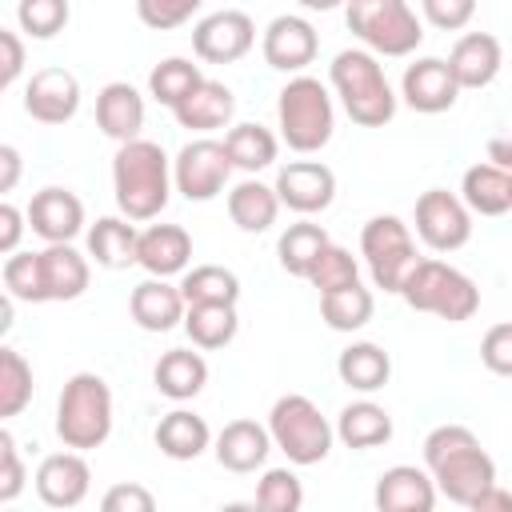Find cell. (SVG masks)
I'll list each match as a JSON object with an SVG mask.
<instances>
[{"label": "cell", "instance_id": "e0dca14e", "mask_svg": "<svg viewBox=\"0 0 512 512\" xmlns=\"http://www.w3.org/2000/svg\"><path fill=\"white\" fill-rule=\"evenodd\" d=\"M24 112L36 124H68L80 112V80L68 68H40L24 88Z\"/></svg>", "mask_w": 512, "mask_h": 512}, {"label": "cell", "instance_id": "11a10c76", "mask_svg": "<svg viewBox=\"0 0 512 512\" xmlns=\"http://www.w3.org/2000/svg\"><path fill=\"white\" fill-rule=\"evenodd\" d=\"M488 160H492L496 168L512 172V132H504V136H492V140H488Z\"/></svg>", "mask_w": 512, "mask_h": 512}, {"label": "cell", "instance_id": "603a6c76", "mask_svg": "<svg viewBox=\"0 0 512 512\" xmlns=\"http://www.w3.org/2000/svg\"><path fill=\"white\" fill-rule=\"evenodd\" d=\"M500 64H504V48L492 32H464L448 52V68H452L460 92L488 88L500 76Z\"/></svg>", "mask_w": 512, "mask_h": 512}, {"label": "cell", "instance_id": "ab89813d", "mask_svg": "<svg viewBox=\"0 0 512 512\" xmlns=\"http://www.w3.org/2000/svg\"><path fill=\"white\" fill-rule=\"evenodd\" d=\"M32 364L20 348H0V416L12 420L32 404Z\"/></svg>", "mask_w": 512, "mask_h": 512}, {"label": "cell", "instance_id": "ac0fdd59", "mask_svg": "<svg viewBox=\"0 0 512 512\" xmlns=\"http://www.w3.org/2000/svg\"><path fill=\"white\" fill-rule=\"evenodd\" d=\"M28 228L44 240V244H72L80 232H84V204L76 192L68 188H40L32 200H28Z\"/></svg>", "mask_w": 512, "mask_h": 512}, {"label": "cell", "instance_id": "f35d334b", "mask_svg": "<svg viewBox=\"0 0 512 512\" xmlns=\"http://www.w3.org/2000/svg\"><path fill=\"white\" fill-rule=\"evenodd\" d=\"M200 80H204L200 64H192L188 56H168V60H160V64L148 72V96H152L156 104H164V108H176Z\"/></svg>", "mask_w": 512, "mask_h": 512}, {"label": "cell", "instance_id": "6da1fadb", "mask_svg": "<svg viewBox=\"0 0 512 512\" xmlns=\"http://www.w3.org/2000/svg\"><path fill=\"white\" fill-rule=\"evenodd\" d=\"M424 468L432 472L436 492L460 508H472V500L496 484V460L464 424H440L424 436Z\"/></svg>", "mask_w": 512, "mask_h": 512}, {"label": "cell", "instance_id": "f1b7e54d", "mask_svg": "<svg viewBox=\"0 0 512 512\" xmlns=\"http://www.w3.org/2000/svg\"><path fill=\"white\" fill-rule=\"evenodd\" d=\"M336 436L352 448V452H368V448H380L392 440V416L384 404L376 400H352L340 408L336 416Z\"/></svg>", "mask_w": 512, "mask_h": 512}, {"label": "cell", "instance_id": "5b68a950", "mask_svg": "<svg viewBox=\"0 0 512 512\" xmlns=\"http://www.w3.org/2000/svg\"><path fill=\"white\" fill-rule=\"evenodd\" d=\"M276 128L292 152H300V156L320 152L336 132V104H332L328 84H320L316 76H304V72L292 76L276 92Z\"/></svg>", "mask_w": 512, "mask_h": 512}, {"label": "cell", "instance_id": "7dc6e473", "mask_svg": "<svg viewBox=\"0 0 512 512\" xmlns=\"http://www.w3.org/2000/svg\"><path fill=\"white\" fill-rule=\"evenodd\" d=\"M420 8H424V20L440 32H460L476 16V0H420Z\"/></svg>", "mask_w": 512, "mask_h": 512}, {"label": "cell", "instance_id": "bcb514c9", "mask_svg": "<svg viewBox=\"0 0 512 512\" xmlns=\"http://www.w3.org/2000/svg\"><path fill=\"white\" fill-rule=\"evenodd\" d=\"M24 460H20V448H16V436L4 428L0 432V504H12L20 492H24Z\"/></svg>", "mask_w": 512, "mask_h": 512}, {"label": "cell", "instance_id": "d6986e66", "mask_svg": "<svg viewBox=\"0 0 512 512\" xmlns=\"http://www.w3.org/2000/svg\"><path fill=\"white\" fill-rule=\"evenodd\" d=\"M436 480L428 468L416 464H392L380 472L372 500L380 512H432L436 508Z\"/></svg>", "mask_w": 512, "mask_h": 512}, {"label": "cell", "instance_id": "9a60e30c", "mask_svg": "<svg viewBox=\"0 0 512 512\" xmlns=\"http://www.w3.org/2000/svg\"><path fill=\"white\" fill-rule=\"evenodd\" d=\"M456 96H460V84H456L448 60H440V56H420L400 76V100L420 116L448 112L456 104Z\"/></svg>", "mask_w": 512, "mask_h": 512}, {"label": "cell", "instance_id": "74e56055", "mask_svg": "<svg viewBox=\"0 0 512 512\" xmlns=\"http://www.w3.org/2000/svg\"><path fill=\"white\" fill-rule=\"evenodd\" d=\"M180 292L188 304H236L240 300V276L224 264H196L180 276Z\"/></svg>", "mask_w": 512, "mask_h": 512}, {"label": "cell", "instance_id": "ee69618b", "mask_svg": "<svg viewBox=\"0 0 512 512\" xmlns=\"http://www.w3.org/2000/svg\"><path fill=\"white\" fill-rule=\"evenodd\" d=\"M4 292L24 304H44L40 296V256L36 252H12L4 260Z\"/></svg>", "mask_w": 512, "mask_h": 512}, {"label": "cell", "instance_id": "cb8c5ba5", "mask_svg": "<svg viewBox=\"0 0 512 512\" xmlns=\"http://www.w3.org/2000/svg\"><path fill=\"white\" fill-rule=\"evenodd\" d=\"M172 116H176V124L180 128H188V132H200V136H208V132H216V128H228L232 124V116H236V96H232V88L228 84H220V80H200L176 108H172Z\"/></svg>", "mask_w": 512, "mask_h": 512}, {"label": "cell", "instance_id": "681fc988", "mask_svg": "<svg viewBox=\"0 0 512 512\" xmlns=\"http://www.w3.org/2000/svg\"><path fill=\"white\" fill-rule=\"evenodd\" d=\"M100 508L104 512H152L156 508V496L144 488V484H112L108 492H104V500H100Z\"/></svg>", "mask_w": 512, "mask_h": 512}, {"label": "cell", "instance_id": "52a82bcc", "mask_svg": "<svg viewBox=\"0 0 512 512\" xmlns=\"http://www.w3.org/2000/svg\"><path fill=\"white\" fill-rule=\"evenodd\" d=\"M348 32L376 56H412L424 40V24L408 0H348Z\"/></svg>", "mask_w": 512, "mask_h": 512}, {"label": "cell", "instance_id": "4dcf8cb0", "mask_svg": "<svg viewBox=\"0 0 512 512\" xmlns=\"http://www.w3.org/2000/svg\"><path fill=\"white\" fill-rule=\"evenodd\" d=\"M336 376H340V384H348L352 392L372 396V392H380V388L388 384V376H392V356H388L380 344H372V340H356V344H348V348L336 356Z\"/></svg>", "mask_w": 512, "mask_h": 512}, {"label": "cell", "instance_id": "9c48e42d", "mask_svg": "<svg viewBox=\"0 0 512 512\" xmlns=\"http://www.w3.org/2000/svg\"><path fill=\"white\" fill-rule=\"evenodd\" d=\"M360 256H364V268H368L372 284L384 288V292H396V296H400V284H404L408 268L420 260L412 228L392 212H380L360 228Z\"/></svg>", "mask_w": 512, "mask_h": 512}, {"label": "cell", "instance_id": "f907efd6", "mask_svg": "<svg viewBox=\"0 0 512 512\" xmlns=\"http://www.w3.org/2000/svg\"><path fill=\"white\" fill-rule=\"evenodd\" d=\"M0 52H4V68H0V88H12L24 72V40L12 28H0Z\"/></svg>", "mask_w": 512, "mask_h": 512}, {"label": "cell", "instance_id": "7402d4cb", "mask_svg": "<svg viewBox=\"0 0 512 512\" xmlns=\"http://www.w3.org/2000/svg\"><path fill=\"white\" fill-rule=\"evenodd\" d=\"M36 256H40V296H44V304L80 300L88 292L92 268H88V256H80L72 244H48Z\"/></svg>", "mask_w": 512, "mask_h": 512}, {"label": "cell", "instance_id": "7bdbcfd3", "mask_svg": "<svg viewBox=\"0 0 512 512\" xmlns=\"http://www.w3.org/2000/svg\"><path fill=\"white\" fill-rule=\"evenodd\" d=\"M304 504V484L292 468H264L256 484V508L264 512H296Z\"/></svg>", "mask_w": 512, "mask_h": 512}, {"label": "cell", "instance_id": "4316f807", "mask_svg": "<svg viewBox=\"0 0 512 512\" xmlns=\"http://www.w3.org/2000/svg\"><path fill=\"white\" fill-rule=\"evenodd\" d=\"M136 252H140V232L132 228L128 216H100L96 224H88V256L100 268L108 272L132 268Z\"/></svg>", "mask_w": 512, "mask_h": 512}, {"label": "cell", "instance_id": "ba28073f", "mask_svg": "<svg viewBox=\"0 0 512 512\" xmlns=\"http://www.w3.org/2000/svg\"><path fill=\"white\" fill-rule=\"evenodd\" d=\"M268 432H272V444L288 456V464L296 468H308V464H320L328 452H332V440H336V428L328 424V416L300 392H288L272 404L268 412Z\"/></svg>", "mask_w": 512, "mask_h": 512}, {"label": "cell", "instance_id": "4fadbf2b", "mask_svg": "<svg viewBox=\"0 0 512 512\" xmlns=\"http://www.w3.org/2000/svg\"><path fill=\"white\" fill-rule=\"evenodd\" d=\"M276 196L296 216H316L336 200V172L320 160H288L276 172Z\"/></svg>", "mask_w": 512, "mask_h": 512}, {"label": "cell", "instance_id": "d590c367", "mask_svg": "<svg viewBox=\"0 0 512 512\" xmlns=\"http://www.w3.org/2000/svg\"><path fill=\"white\" fill-rule=\"evenodd\" d=\"M328 244H332V240H328V232H324L320 224L300 220V224H288V228L280 232V240H276V260H280V268H284L288 276L308 280L316 256H320Z\"/></svg>", "mask_w": 512, "mask_h": 512}, {"label": "cell", "instance_id": "d6a6232c", "mask_svg": "<svg viewBox=\"0 0 512 512\" xmlns=\"http://www.w3.org/2000/svg\"><path fill=\"white\" fill-rule=\"evenodd\" d=\"M460 200L476 212V216H504L512 208V196H508V172L496 168L492 160L484 164H472L460 180Z\"/></svg>", "mask_w": 512, "mask_h": 512}, {"label": "cell", "instance_id": "f5cc1de1", "mask_svg": "<svg viewBox=\"0 0 512 512\" xmlns=\"http://www.w3.org/2000/svg\"><path fill=\"white\" fill-rule=\"evenodd\" d=\"M472 512H512V492L500 488V484H492V488H484L472 500Z\"/></svg>", "mask_w": 512, "mask_h": 512}, {"label": "cell", "instance_id": "6f0895ef", "mask_svg": "<svg viewBox=\"0 0 512 512\" xmlns=\"http://www.w3.org/2000/svg\"><path fill=\"white\" fill-rule=\"evenodd\" d=\"M508 196H512V172H508Z\"/></svg>", "mask_w": 512, "mask_h": 512}, {"label": "cell", "instance_id": "277c9868", "mask_svg": "<svg viewBox=\"0 0 512 512\" xmlns=\"http://www.w3.org/2000/svg\"><path fill=\"white\" fill-rule=\"evenodd\" d=\"M400 300L412 312H428L448 324H464L480 312V288L472 284V276H464L460 268H452L448 260H436V256H420L408 268V276L400 284Z\"/></svg>", "mask_w": 512, "mask_h": 512}, {"label": "cell", "instance_id": "1f68e13d", "mask_svg": "<svg viewBox=\"0 0 512 512\" xmlns=\"http://www.w3.org/2000/svg\"><path fill=\"white\" fill-rule=\"evenodd\" d=\"M156 448L168 456V460H196L204 456V448L212 444V428L204 416L188 412V408H172L168 416H160L156 432H152Z\"/></svg>", "mask_w": 512, "mask_h": 512}, {"label": "cell", "instance_id": "7a4b0ae2", "mask_svg": "<svg viewBox=\"0 0 512 512\" xmlns=\"http://www.w3.org/2000/svg\"><path fill=\"white\" fill-rule=\"evenodd\" d=\"M176 180H172V160L164 156V148L156 140H128L116 148L112 156V196L120 216H128L132 224L156 220L168 208Z\"/></svg>", "mask_w": 512, "mask_h": 512}, {"label": "cell", "instance_id": "9f6ffc18", "mask_svg": "<svg viewBox=\"0 0 512 512\" xmlns=\"http://www.w3.org/2000/svg\"><path fill=\"white\" fill-rule=\"evenodd\" d=\"M300 8H308V12H332V8H340V4H348V0H296Z\"/></svg>", "mask_w": 512, "mask_h": 512}, {"label": "cell", "instance_id": "2e32d148", "mask_svg": "<svg viewBox=\"0 0 512 512\" xmlns=\"http://www.w3.org/2000/svg\"><path fill=\"white\" fill-rule=\"evenodd\" d=\"M32 480H36V496H40V504H48V508H76V504L88 500L92 468H88L84 452L64 448V452L44 456Z\"/></svg>", "mask_w": 512, "mask_h": 512}, {"label": "cell", "instance_id": "d4e9b609", "mask_svg": "<svg viewBox=\"0 0 512 512\" xmlns=\"http://www.w3.org/2000/svg\"><path fill=\"white\" fill-rule=\"evenodd\" d=\"M96 128L116 140V144H128L140 136L144 128V96L128 84V80H112L96 92Z\"/></svg>", "mask_w": 512, "mask_h": 512}, {"label": "cell", "instance_id": "db71d44e", "mask_svg": "<svg viewBox=\"0 0 512 512\" xmlns=\"http://www.w3.org/2000/svg\"><path fill=\"white\" fill-rule=\"evenodd\" d=\"M0 168H4L0 192H12L16 180H20V148H16V144H0Z\"/></svg>", "mask_w": 512, "mask_h": 512}, {"label": "cell", "instance_id": "e575fe53", "mask_svg": "<svg viewBox=\"0 0 512 512\" xmlns=\"http://www.w3.org/2000/svg\"><path fill=\"white\" fill-rule=\"evenodd\" d=\"M224 148H228L232 168L256 176V172H264V168L276 164L280 140H276L272 128H264V124H232V128L224 132Z\"/></svg>", "mask_w": 512, "mask_h": 512}, {"label": "cell", "instance_id": "b9f144b4", "mask_svg": "<svg viewBox=\"0 0 512 512\" xmlns=\"http://www.w3.org/2000/svg\"><path fill=\"white\" fill-rule=\"evenodd\" d=\"M360 280V264H356V256L344 248V244H328L320 256H316V264H312V272H308V284L324 296V292H336V288H348V284H356Z\"/></svg>", "mask_w": 512, "mask_h": 512}, {"label": "cell", "instance_id": "816d5d0a", "mask_svg": "<svg viewBox=\"0 0 512 512\" xmlns=\"http://www.w3.org/2000/svg\"><path fill=\"white\" fill-rule=\"evenodd\" d=\"M24 220H28V212H20L16 204H0V252L4 256H12V252H20V236H24Z\"/></svg>", "mask_w": 512, "mask_h": 512}, {"label": "cell", "instance_id": "f546056e", "mask_svg": "<svg viewBox=\"0 0 512 512\" xmlns=\"http://www.w3.org/2000/svg\"><path fill=\"white\" fill-rule=\"evenodd\" d=\"M228 216H232V224L240 232H252V236L268 232L276 224V216H280V196H276L272 184L248 176V180L228 188Z\"/></svg>", "mask_w": 512, "mask_h": 512}, {"label": "cell", "instance_id": "8d00e7d4", "mask_svg": "<svg viewBox=\"0 0 512 512\" xmlns=\"http://www.w3.org/2000/svg\"><path fill=\"white\" fill-rule=\"evenodd\" d=\"M376 312V300H372V288H364L360 280L348 284V288H336V292H324L320 296V316L332 332H360Z\"/></svg>", "mask_w": 512, "mask_h": 512}, {"label": "cell", "instance_id": "5bb4252c", "mask_svg": "<svg viewBox=\"0 0 512 512\" xmlns=\"http://www.w3.org/2000/svg\"><path fill=\"white\" fill-rule=\"evenodd\" d=\"M260 52H264V64H268V68L288 72V76H300V72L316 60L320 36H316V28H312L304 16L284 12V16H276V20L264 28Z\"/></svg>", "mask_w": 512, "mask_h": 512}, {"label": "cell", "instance_id": "f6af8a7d", "mask_svg": "<svg viewBox=\"0 0 512 512\" xmlns=\"http://www.w3.org/2000/svg\"><path fill=\"white\" fill-rule=\"evenodd\" d=\"M204 0H136V16L152 32H172L200 12Z\"/></svg>", "mask_w": 512, "mask_h": 512}, {"label": "cell", "instance_id": "60d3db41", "mask_svg": "<svg viewBox=\"0 0 512 512\" xmlns=\"http://www.w3.org/2000/svg\"><path fill=\"white\" fill-rule=\"evenodd\" d=\"M68 16H72V4L68 0H20L16 4V24L32 40L60 36L68 28Z\"/></svg>", "mask_w": 512, "mask_h": 512}, {"label": "cell", "instance_id": "484cf974", "mask_svg": "<svg viewBox=\"0 0 512 512\" xmlns=\"http://www.w3.org/2000/svg\"><path fill=\"white\" fill-rule=\"evenodd\" d=\"M188 260H192V236L180 224H148L140 232L136 264L148 276H164V280L180 276V272H188Z\"/></svg>", "mask_w": 512, "mask_h": 512}, {"label": "cell", "instance_id": "c3c4849f", "mask_svg": "<svg viewBox=\"0 0 512 512\" xmlns=\"http://www.w3.org/2000/svg\"><path fill=\"white\" fill-rule=\"evenodd\" d=\"M480 360L488 372L496 376H512V320L504 324H492L480 340Z\"/></svg>", "mask_w": 512, "mask_h": 512}, {"label": "cell", "instance_id": "30bf717a", "mask_svg": "<svg viewBox=\"0 0 512 512\" xmlns=\"http://www.w3.org/2000/svg\"><path fill=\"white\" fill-rule=\"evenodd\" d=\"M228 176H232V160H228V148L224 140H212V136H196L188 140L176 160H172V180H176V192L184 200H216L224 188H228Z\"/></svg>", "mask_w": 512, "mask_h": 512}, {"label": "cell", "instance_id": "ffe728a7", "mask_svg": "<svg viewBox=\"0 0 512 512\" xmlns=\"http://www.w3.org/2000/svg\"><path fill=\"white\" fill-rule=\"evenodd\" d=\"M272 432L268 424H256V420H228L220 428V436L212 440V452H216V464L244 476V472H256L264 468L268 452H272Z\"/></svg>", "mask_w": 512, "mask_h": 512}, {"label": "cell", "instance_id": "8992f818", "mask_svg": "<svg viewBox=\"0 0 512 512\" xmlns=\"http://www.w3.org/2000/svg\"><path fill=\"white\" fill-rule=\"evenodd\" d=\"M56 436L76 452H92L112 436V388L104 376L76 372L64 380L56 400Z\"/></svg>", "mask_w": 512, "mask_h": 512}, {"label": "cell", "instance_id": "836d02e7", "mask_svg": "<svg viewBox=\"0 0 512 512\" xmlns=\"http://www.w3.org/2000/svg\"><path fill=\"white\" fill-rule=\"evenodd\" d=\"M188 340L204 352H216V348H228L240 332V316H236V304H188L184 312V324Z\"/></svg>", "mask_w": 512, "mask_h": 512}, {"label": "cell", "instance_id": "3957f363", "mask_svg": "<svg viewBox=\"0 0 512 512\" xmlns=\"http://www.w3.org/2000/svg\"><path fill=\"white\" fill-rule=\"evenodd\" d=\"M328 84H332L340 108L348 112V120L360 124V128H384L396 116L400 96L392 92L380 56L368 52V48L336 52L332 64H328Z\"/></svg>", "mask_w": 512, "mask_h": 512}, {"label": "cell", "instance_id": "8fae6325", "mask_svg": "<svg viewBox=\"0 0 512 512\" xmlns=\"http://www.w3.org/2000/svg\"><path fill=\"white\" fill-rule=\"evenodd\" d=\"M416 236L432 248V252H456L472 240V208L448 192V188H428L416 196Z\"/></svg>", "mask_w": 512, "mask_h": 512}, {"label": "cell", "instance_id": "83f0119b", "mask_svg": "<svg viewBox=\"0 0 512 512\" xmlns=\"http://www.w3.org/2000/svg\"><path fill=\"white\" fill-rule=\"evenodd\" d=\"M152 380H156V392L160 396H168V400H192L208 384V360L200 352H192V348H168L156 360Z\"/></svg>", "mask_w": 512, "mask_h": 512}, {"label": "cell", "instance_id": "44dd1931", "mask_svg": "<svg viewBox=\"0 0 512 512\" xmlns=\"http://www.w3.org/2000/svg\"><path fill=\"white\" fill-rule=\"evenodd\" d=\"M128 312L144 332H172L176 324H184L188 300H184L180 284H168L164 276H148L132 288Z\"/></svg>", "mask_w": 512, "mask_h": 512}, {"label": "cell", "instance_id": "7c38bea8", "mask_svg": "<svg viewBox=\"0 0 512 512\" xmlns=\"http://www.w3.org/2000/svg\"><path fill=\"white\" fill-rule=\"evenodd\" d=\"M252 44H256V24L240 8L208 12L192 28V52L204 64H236V60H244L252 52Z\"/></svg>", "mask_w": 512, "mask_h": 512}]
</instances>
